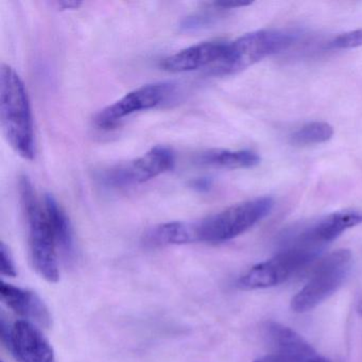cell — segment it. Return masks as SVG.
Listing matches in <instances>:
<instances>
[{"label":"cell","mask_w":362,"mask_h":362,"mask_svg":"<svg viewBox=\"0 0 362 362\" xmlns=\"http://www.w3.org/2000/svg\"><path fill=\"white\" fill-rule=\"evenodd\" d=\"M0 124L14 152L33 160L35 145L30 101L18 74L5 64L0 69Z\"/></svg>","instance_id":"obj_1"},{"label":"cell","mask_w":362,"mask_h":362,"mask_svg":"<svg viewBox=\"0 0 362 362\" xmlns=\"http://www.w3.org/2000/svg\"><path fill=\"white\" fill-rule=\"evenodd\" d=\"M18 192L28 228L29 253L33 268L46 281L57 283L60 279L58 247L45 205L37 198L26 175L21 177Z\"/></svg>","instance_id":"obj_2"},{"label":"cell","mask_w":362,"mask_h":362,"mask_svg":"<svg viewBox=\"0 0 362 362\" xmlns=\"http://www.w3.org/2000/svg\"><path fill=\"white\" fill-rule=\"evenodd\" d=\"M274 206L270 197H258L232 205L194 222L196 243H223L247 232L267 217Z\"/></svg>","instance_id":"obj_3"},{"label":"cell","mask_w":362,"mask_h":362,"mask_svg":"<svg viewBox=\"0 0 362 362\" xmlns=\"http://www.w3.org/2000/svg\"><path fill=\"white\" fill-rule=\"evenodd\" d=\"M294 37L279 30H258L247 33L228 43L226 56L211 73L216 76L234 75L291 46Z\"/></svg>","instance_id":"obj_4"},{"label":"cell","mask_w":362,"mask_h":362,"mask_svg":"<svg viewBox=\"0 0 362 362\" xmlns=\"http://www.w3.org/2000/svg\"><path fill=\"white\" fill-rule=\"evenodd\" d=\"M351 267V253L349 250L328 254L320 262L306 285L292 298V310L304 313L319 306L343 285Z\"/></svg>","instance_id":"obj_5"},{"label":"cell","mask_w":362,"mask_h":362,"mask_svg":"<svg viewBox=\"0 0 362 362\" xmlns=\"http://www.w3.org/2000/svg\"><path fill=\"white\" fill-rule=\"evenodd\" d=\"M317 256L308 250L289 245L270 259L252 267L239 279L237 285L243 290L275 287L285 283Z\"/></svg>","instance_id":"obj_6"},{"label":"cell","mask_w":362,"mask_h":362,"mask_svg":"<svg viewBox=\"0 0 362 362\" xmlns=\"http://www.w3.org/2000/svg\"><path fill=\"white\" fill-rule=\"evenodd\" d=\"M175 166V154L166 146H156L134 160L105 171L101 181L109 187H127L150 181Z\"/></svg>","instance_id":"obj_7"},{"label":"cell","mask_w":362,"mask_h":362,"mask_svg":"<svg viewBox=\"0 0 362 362\" xmlns=\"http://www.w3.org/2000/svg\"><path fill=\"white\" fill-rule=\"evenodd\" d=\"M175 90V84L170 82H158L135 88L113 105L101 110L95 117V124L101 130H112L132 114L162 105Z\"/></svg>","instance_id":"obj_8"},{"label":"cell","mask_w":362,"mask_h":362,"mask_svg":"<svg viewBox=\"0 0 362 362\" xmlns=\"http://www.w3.org/2000/svg\"><path fill=\"white\" fill-rule=\"evenodd\" d=\"M1 341L18 362H56L54 351L41 330L30 322H16L10 327L1 319Z\"/></svg>","instance_id":"obj_9"},{"label":"cell","mask_w":362,"mask_h":362,"mask_svg":"<svg viewBox=\"0 0 362 362\" xmlns=\"http://www.w3.org/2000/svg\"><path fill=\"white\" fill-rule=\"evenodd\" d=\"M360 224H362V211L354 209L336 211L305 228L290 245L303 247L320 255L326 245L336 240L349 228Z\"/></svg>","instance_id":"obj_10"},{"label":"cell","mask_w":362,"mask_h":362,"mask_svg":"<svg viewBox=\"0 0 362 362\" xmlns=\"http://www.w3.org/2000/svg\"><path fill=\"white\" fill-rule=\"evenodd\" d=\"M226 42H203L180 50L160 62V67L169 73H187L217 65L226 56Z\"/></svg>","instance_id":"obj_11"},{"label":"cell","mask_w":362,"mask_h":362,"mask_svg":"<svg viewBox=\"0 0 362 362\" xmlns=\"http://www.w3.org/2000/svg\"><path fill=\"white\" fill-rule=\"evenodd\" d=\"M1 300L25 321L48 328L52 324L49 309L35 292L16 287L3 281L0 285Z\"/></svg>","instance_id":"obj_12"},{"label":"cell","mask_w":362,"mask_h":362,"mask_svg":"<svg viewBox=\"0 0 362 362\" xmlns=\"http://www.w3.org/2000/svg\"><path fill=\"white\" fill-rule=\"evenodd\" d=\"M264 334L274 349V353L283 354L304 361L317 355L313 347L302 336L283 324L268 322L264 326Z\"/></svg>","instance_id":"obj_13"},{"label":"cell","mask_w":362,"mask_h":362,"mask_svg":"<svg viewBox=\"0 0 362 362\" xmlns=\"http://www.w3.org/2000/svg\"><path fill=\"white\" fill-rule=\"evenodd\" d=\"M43 202L54 230L57 247L65 260L71 262L75 256V239L71 221L52 194H46Z\"/></svg>","instance_id":"obj_14"},{"label":"cell","mask_w":362,"mask_h":362,"mask_svg":"<svg viewBox=\"0 0 362 362\" xmlns=\"http://www.w3.org/2000/svg\"><path fill=\"white\" fill-rule=\"evenodd\" d=\"M148 247L186 245L196 243L194 222H167L150 228L144 237Z\"/></svg>","instance_id":"obj_15"},{"label":"cell","mask_w":362,"mask_h":362,"mask_svg":"<svg viewBox=\"0 0 362 362\" xmlns=\"http://www.w3.org/2000/svg\"><path fill=\"white\" fill-rule=\"evenodd\" d=\"M198 162L214 168L247 169L259 165L260 156L251 150L213 149L203 152Z\"/></svg>","instance_id":"obj_16"},{"label":"cell","mask_w":362,"mask_h":362,"mask_svg":"<svg viewBox=\"0 0 362 362\" xmlns=\"http://www.w3.org/2000/svg\"><path fill=\"white\" fill-rule=\"evenodd\" d=\"M334 133V128L327 122H309L291 135V143L296 146L317 145L332 139Z\"/></svg>","instance_id":"obj_17"},{"label":"cell","mask_w":362,"mask_h":362,"mask_svg":"<svg viewBox=\"0 0 362 362\" xmlns=\"http://www.w3.org/2000/svg\"><path fill=\"white\" fill-rule=\"evenodd\" d=\"M330 46L336 49H351V48L361 47L362 29L349 31L334 37L330 42Z\"/></svg>","instance_id":"obj_18"},{"label":"cell","mask_w":362,"mask_h":362,"mask_svg":"<svg viewBox=\"0 0 362 362\" xmlns=\"http://www.w3.org/2000/svg\"><path fill=\"white\" fill-rule=\"evenodd\" d=\"M0 257H1V274L6 275V276L16 277L18 271H16L13 257H12L9 247L4 243H1V245H0Z\"/></svg>","instance_id":"obj_19"},{"label":"cell","mask_w":362,"mask_h":362,"mask_svg":"<svg viewBox=\"0 0 362 362\" xmlns=\"http://www.w3.org/2000/svg\"><path fill=\"white\" fill-rule=\"evenodd\" d=\"M211 22V16L207 13L194 14L188 16L182 22L181 27L185 30H194V29L202 28Z\"/></svg>","instance_id":"obj_20"},{"label":"cell","mask_w":362,"mask_h":362,"mask_svg":"<svg viewBox=\"0 0 362 362\" xmlns=\"http://www.w3.org/2000/svg\"><path fill=\"white\" fill-rule=\"evenodd\" d=\"M311 359V358H310ZM304 360L296 359V358L289 357V356L283 355V354L273 353L271 355L264 356L260 359L254 362H307Z\"/></svg>","instance_id":"obj_21"},{"label":"cell","mask_w":362,"mask_h":362,"mask_svg":"<svg viewBox=\"0 0 362 362\" xmlns=\"http://www.w3.org/2000/svg\"><path fill=\"white\" fill-rule=\"evenodd\" d=\"M251 1H237V0H230V1H216V3L213 4L214 7L217 8V9H237V8H243L247 7V6H251Z\"/></svg>","instance_id":"obj_22"},{"label":"cell","mask_w":362,"mask_h":362,"mask_svg":"<svg viewBox=\"0 0 362 362\" xmlns=\"http://www.w3.org/2000/svg\"><path fill=\"white\" fill-rule=\"evenodd\" d=\"M59 9L61 11H74V10H78L82 6L81 1H71V0H64V1H58L57 3Z\"/></svg>","instance_id":"obj_23"},{"label":"cell","mask_w":362,"mask_h":362,"mask_svg":"<svg viewBox=\"0 0 362 362\" xmlns=\"http://www.w3.org/2000/svg\"><path fill=\"white\" fill-rule=\"evenodd\" d=\"M194 187L196 188V189L204 192V190L209 189V188L211 187V181L207 179L197 180V181H194Z\"/></svg>","instance_id":"obj_24"},{"label":"cell","mask_w":362,"mask_h":362,"mask_svg":"<svg viewBox=\"0 0 362 362\" xmlns=\"http://www.w3.org/2000/svg\"><path fill=\"white\" fill-rule=\"evenodd\" d=\"M307 362H330L329 360L325 359V358L321 357V356L317 355L315 357L311 358Z\"/></svg>","instance_id":"obj_25"},{"label":"cell","mask_w":362,"mask_h":362,"mask_svg":"<svg viewBox=\"0 0 362 362\" xmlns=\"http://www.w3.org/2000/svg\"><path fill=\"white\" fill-rule=\"evenodd\" d=\"M359 310H360V313H362V302L360 303Z\"/></svg>","instance_id":"obj_26"}]
</instances>
